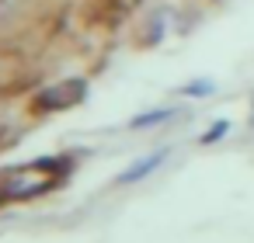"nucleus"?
I'll return each instance as SVG.
<instances>
[{
    "mask_svg": "<svg viewBox=\"0 0 254 243\" xmlns=\"http://www.w3.org/2000/svg\"><path fill=\"white\" fill-rule=\"evenodd\" d=\"M56 181H60V174H56V167H49V163H32V167L4 170V174H0V205L35 198V194L49 191Z\"/></svg>",
    "mask_w": 254,
    "mask_h": 243,
    "instance_id": "nucleus-1",
    "label": "nucleus"
}]
</instances>
